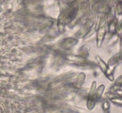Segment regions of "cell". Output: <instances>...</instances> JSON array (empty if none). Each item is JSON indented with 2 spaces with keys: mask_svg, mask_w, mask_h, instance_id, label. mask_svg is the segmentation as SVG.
Here are the masks:
<instances>
[{
  "mask_svg": "<svg viewBox=\"0 0 122 113\" xmlns=\"http://www.w3.org/2000/svg\"><path fill=\"white\" fill-rule=\"evenodd\" d=\"M96 60L97 61L98 63L100 68H101V69L102 70V72L104 73V74L106 75V76L107 77V78H108L110 81H114V77H113V72H112V71H110L108 65H107V64L103 61V60H102L100 56H96Z\"/></svg>",
  "mask_w": 122,
  "mask_h": 113,
  "instance_id": "1",
  "label": "cell"
},
{
  "mask_svg": "<svg viewBox=\"0 0 122 113\" xmlns=\"http://www.w3.org/2000/svg\"><path fill=\"white\" fill-rule=\"evenodd\" d=\"M95 88H96V82H93L92 84V86L91 88V91L90 92H89L88 102V105L89 108H90L91 105L92 104L93 107L94 104H95V101L96 99V97H95Z\"/></svg>",
  "mask_w": 122,
  "mask_h": 113,
  "instance_id": "2",
  "label": "cell"
},
{
  "mask_svg": "<svg viewBox=\"0 0 122 113\" xmlns=\"http://www.w3.org/2000/svg\"><path fill=\"white\" fill-rule=\"evenodd\" d=\"M106 33V26L102 25L100 28L99 29L98 32L97 33V42L98 47H100L104 39L105 35Z\"/></svg>",
  "mask_w": 122,
  "mask_h": 113,
  "instance_id": "3",
  "label": "cell"
},
{
  "mask_svg": "<svg viewBox=\"0 0 122 113\" xmlns=\"http://www.w3.org/2000/svg\"><path fill=\"white\" fill-rule=\"evenodd\" d=\"M93 23H94V20L92 19V20H89V21L84 25L83 28H82V30H81V33H80V36H81V37H83L86 34L88 33V32H89L90 28H91L92 26Z\"/></svg>",
  "mask_w": 122,
  "mask_h": 113,
  "instance_id": "4",
  "label": "cell"
},
{
  "mask_svg": "<svg viewBox=\"0 0 122 113\" xmlns=\"http://www.w3.org/2000/svg\"><path fill=\"white\" fill-rule=\"evenodd\" d=\"M67 58L69 60L73 61L75 62L80 63H86L87 60L83 57L81 56H77V55H73V54H70V55L67 56Z\"/></svg>",
  "mask_w": 122,
  "mask_h": 113,
  "instance_id": "5",
  "label": "cell"
},
{
  "mask_svg": "<svg viewBox=\"0 0 122 113\" xmlns=\"http://www.w3.org/2000/svg\"><path fill=\"white\" fill-rule=\"evenodd\" d=\"M64 42L61 44V46L63 48L66 49L71 48V47H72L77 43V40L75 39H67L66 40H64Z\"/></svg>",
  "mask_w": 122,
  "mask_h": 113,
  "instance_id": "6",
  "label": "cell"
},
{
  "mask_svg": "<svg viewBox=\"0 0 122 113\" xmlns=\"http://www.w3.org/2000/svg\"><path fill=\"white\" fill-rule=\"evenodd\" d=\"M118 26V20L116 18L114 19L109 24L108 26V32L111 34L115 33V32L117 30V27Z\"/></svg>",
  "mask_w": 122,
  "mask_h": 113,
  "instance_id": "7",
  "label": "cell"
},
{
  "mask_svg": "<svg viewBox=\"0 0 122 113\" xmlns=\"http://www.w3.org/2000/svg\"><path fill=\"white\" fill-rule=\"evenodd\" d=\"M115 85H119V86H122V76H120L119 78L117 79L116 82L115 83Z\"/></svg>",
  "mask_w": 122,
  "mask_h": 113,
  "instance_id": "8",
  "label": "cell"
}]
</instances>
